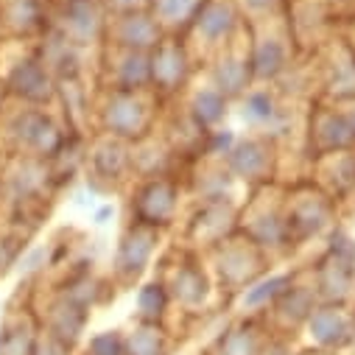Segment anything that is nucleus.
Wrapping results in <instances>:
<instances>
[{"instance_id": "nucleus-1", "label": "nucleus", "mask_w": 355, "mask_h": 355, "mask_svg": "<svg viewBox=\"0 0 355 355\" xmlns=\"http://www.w3.org/2000/svg\"><path fill=\"white\" fill-rule=\"evenodd\" d=\"M305 327H308L311 341L322 349H341L355 338V324H352L349 313L333 302L316 305L313 313L308 316Z\"/></svg>"}, {"instance_id": "nucleus-2", "label": "nucleus", "mask_w": 355, "mask_h": 355, "mask_svg": "<svg viewBox=\"0 0 355 355\" xmlns=\"http://www.w3.org/2000/svg\"><path fill=\"white\" fill-rule=\"evenodd\" d=\"M126 338V355H168L165 333L154 322H140Z\"/></svg>"}, {"instance_id": "nucleus-3", "label": "nucleus", "mask_w": 355, "mask_h": 355, "mask_svg": "<svg viewBox=\"0 0 355 355\" xmlns=\"http://www.w3.org/2000/svg\"><path fill=\"white\" fill-rule=\"evenodd\" d=\"M263 338L252 324H238L227 330L218 341V355H263Z\"/></svg>"}, {"instance_id": "nucleus-4", "label": "nucleus", "mask_w": 355, "mask_h": 355, "mask_svg": "<svg viewBox=\"0 0 355 355\" xmlns=\"http://www.w3.org/2000/svg\"><path fill=\"white\" fill-rule=\"evenodd\" d=\"M275 308H277V313H280V316H286V322H288V324H305V322H308V316L313 313L316 302H313V297H311V294H305V291L286 288V291L280 294V300L275 302Z\"/></svg>"}, {"instance_id": "nucleus-5", "label": "nucleus", "mask_w": 355, "mask_h": 355, "mask_svg": "<svg viewBox=\"0 0 355 355\" xmlns=\"http://www.w3.org/2000/svg\"><path fill=\"white\" fill-rule=\"evenodd\" d=\"M288 288V277H269V280H263L252 288L243 291L241 297V305L246 311H254V308H266V305H272L280 300V294Z\"/></svg>"}, {"instance_id": "nucleus-6", "label": "nucleus", "mask_w": 355, "mask_h": 355, "mask_svg": "<svg viewBox=\"0 0 355 355\" xmlns=\"http://www.w3.org/2000/svg\"><path fill=\"white\" fill-rule=\"evenodd\" d=\"M165 308H168V291L165 286L159 283H148L137 291V311H140V319L143 322H159L165 316Z\"/></svg>"}, {"instance_id": "nucleus-7", "label": "nucleus", "mask_w": 355, "mask_h": 355, "mask_svg": "<svg viewBox=\"0 0 355 355\" xmlns=\"http://www.w3.org/2000/svg\"><path fill=\"white\" fill-rule=\"evenodd\" d=\"M205 277L199 272H180L176 275V283H173V297L180 300L182 305H199L205 300Z\"/></svg>"}, {"instance_id": "nucleus-8", "label": "nucleus", "mask_w": 355, "mask_h": 355, "mask_svg": "<svg viewBox=\"0 0 355 355\" xmlns=\"http://www.w3.org/2000/svg\"><path fill=\"white\" fill-rule=\"evenodd\" d=\"M87 355H126V338L121 336V330H104L90 338Z\"/></svg>"}, {"instance_id": "nucleus-9", "label": "nucleus", "mask_w": 355, "mask_h": 355, "mask_svg": "<svg viewBox=\"0 0 355 355\" xmlns=\"http://www.w3.org/2000/svg\"><path fill=\"white\" fill-rule=\"evenodd\" d=\"M272 98L269 96H263V93H257V96H252L249 98V104H246V115L249 118H272Z\"/></svg>"}, {"instance_id": "nucleus-10", "label": "nucleus", "mask_w": 355, "mask_h": 355, "mask_svg": "<svg viewBox=\"0 0 355 355\" xmlns=\"http://www.w3.org/2000/svg\"><path fill=\"white\" fill-rule=\"evenodd\" d=\"M168 355H171V352H168Z\"/></svg>"}]
</instances>
